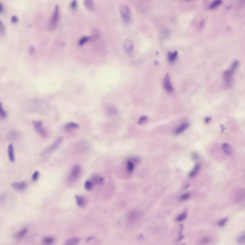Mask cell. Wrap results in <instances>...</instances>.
I'll return each instance as SVG.
<instances>
[{"instance_id":"obj_10","label":"cell","mask_w":245,"mask_h":245,"mask_svg":"<svg viewBox=\"0 0 245 245\" xmlns=\"http://www.w3.org/2000/svg\"><path fill=\"white\" fill-rule=\"evenodd\" d=\"M189 126V124L188 123L185 122L178 127L175 130V133L176 135L180 134L187 129Z\"/></svg>"},{"instance_id":"obj_12","label":"cell","mask_w":245,"mask_h":245,"mask_svg":"<svg viewBox=\"0 0 245 245\" xmlns=\"http://www.w3.org/2000/svg\"><path fill=\"white\" fill-rule=\"evenodd\" d=\"M221 147L224 152L226 154L230 155L231 154V152L230 147L227 143H225L223 144Z\"/></svg>"},{"instance_id":"obj_32","label":"cell","mask_w":245,"mask_h":245,"mask_svg":"<svg viewBox=\"0 0 245 245\" xmlns=\"http://www.w3.org/2000/svg\"><path fill=\"white\" fill-rule=\"evenodd\" d=\"M77 3L76 1H72L70 4V7L72 10H75L77 8Z\"/></svg>"},{"instance_id":"obj_37","label":"cell","mask_w":245,"mask_h":245,"mask_svg":"<svg viewBox=\"0 0 245 245\" xmlns=\"http://www.w3.org/2000/svg\"><path fill=\"white\" fill-rule=\"evenodd\" d=\"M18 18L16 15H14L11 17V21L12 23H16L18 22Z\"/></svg>"},{"instance_id":"obj_28","label":"cell","mask_w":245,"mask_h":245,"mask_svg":"<svg viewBox=\"0 0 245 245\" xmlns=\"http://www.w3.org/2000/svg\"><path fill=\"white\" fill-rule=\"evenodd\" d=\"M0 32L2 35H5V29L3 23L1 21H0Z\"/></svg>"},{"instance_id":"obj_11","label":"cell","mask_w":245,"mask_h":245,"mask_svg":"<svg viewBox=\"0 0 245 245\" xmlns=\"http://www.w3.org/2000/svg\"><path fill=\"white\" fill-rule=\"evenodd\" d=\"M8 152L9 158L10 161L12 162H14L15 160V157L13 146L12 144H10L8 146Z\"/></svg>"},{"instance_id":"obj_27","label":"cell","mask_w":245,"mask_h":245,"mask_svg":"<svg viewBox=\"0 0 245 245\" xmlns=\"http://www.w3.org/2000/svg\"><path fill=\"white\" fill-rule=\"evenodd\" d=\"M239 65V62L237 60H235L233 63L230 67V70L234 72L237 68Z\"/></svg>"},{"instance_id":"obj_17","label":"cell","mask_w":245,"mask_h":245,"mask_svg":"<svg viewBox=\"0 0 245 245\" xmlns=\"http://www.w3.org/2000/svg\"><path fill=\"white\" fill-rule=\"evenodd\" d=\"M54 239L51 237H47L44 238L42 240L43 243L45 244H50L54 242Z\"/></svg>"},{"instance_id":"obj_9","label":"cell","mask_w":245,"mask_h":245,"mask_svg":"<svg viewBox=\"0 0 245 245\" xmlns=\"http://www.w3.org/2000/svg\"><path fill=\"white\" fill-rule=\"evenodd\" d=\"M12 187L18 191L23 190L26 186V184L24 181L15 182L12 184Z\"/></svg>"},{"instance_id":"obj_3","label":"cell","mask_w":245,"mask_h":245,"mask_svg":"<svg viewBox=\"0 0 245 245\" xmlns=\"http://www.w3.org/2000/svg\"><path fill=\"white\" fill-rule=\"evenodd\" d=\"M32 122L35 130L39 134L44 137L47 136V133L42 121L34 120Z\"/></svg>"},{"instance_id":"obj_42","label":"cell","mask_w":245,"mask_h":245,"mask_svg":"<svg viewBox=\"0 0 245 245\" xmlns=\"http://www.w3.org/2000/svg\"><path fill=\"white\" fill-rule=\"evenodd\" d=\"M4 10V8L3 5L2 3H0V12L2 13Z\"/></svg>"},{"instance_id":"obj_34","label":"cell","mask_w":245,"mask_h":245,"mask_svg":"<svg viewBox=\"0 0 245 245\" xmlns=\"http://www.w3.org/2000/svg\"><path fill=\"white\" fill-rule=\"evenodd\" d=\"M147 117L146 116H142L138 122V124H141L143 123V122L147 120Z\"/></svg>"},{"instance_id":"obj_31","label":"cell","mask_w":245,"mask_h":245,"mask_svg":"<svg viewBox=\"0 0 245 245\" xmlns=\"http://www.w3.org/2000/svg\"><path fill=\"white\" fill-rule=\"evenodd\" d=\"M39 173L38 171L35 172L33 174L32 177V179L33 181H35L37 180L38 178Z\"/></svg>"},{"instance_id":"obj_36","label":"cell","mask_w":245,"mask_h":245,"mask_svg":"<svg viewBox=\"0 0 245 245\" xmlns=\"http://www.w3.org/2000/svg\"><path fill=\"white\" fill-rule=\"evenodd\" d=\"M210 241V238L208 237H205L203 238L201 240V242L202 243H208Z\"/></svg>"},{"instance_id":"obj_21","label":"cell","mask_w":245,"mask_h":245,"mask_svg":"<svg viewBox=\"0 0 245 245\" xmlns=\"http://www.w3.org/2000/svg\"><path fill=\"white\" fill-rule=\"evenodd\" d=\"M187 214L186 211L180 215L177 218L176 221L177 222H180L185 220L187 217Z\"/></svg>"},{"instance_id":"obj_24","label":"cell","mask_w":245,"mask_h":245,"mask_svg":"<svg viewBox=\"0 0 245 245\" xmlns=\"http://www.w3.org/2000/svg\"><path fill=\"white\" fill-rule=\"evenodd\" d=\"M0 115L1 117L3 119L6 118L7 116V113L3 108L1 103L0 104Z\"/></svg>"},{"instance_id":"obj_29","label":"cell","mask_w":245,"mask_h":245,"mask_svg":"<svg viewBox=\"0 0 245 245\" xmlns=\"http://www.w3.org/2000/svg\"><path fill=\"white\" fill-rule=\"evenodd\" d=\"M228 218L226 217L221 220L219 222V225L220 226L222 227L224 226L228 220Z\"/></svg>"},{"instance_id":"obj_2","label":"cell","mask_w":245,"mask_h":245,"mask_svg":"<svg viewBox=\"0 0 245 245\" xmlns=\"http://www.w3.org/2000/svg\"><path fill=\"white\" fill-rule=\"evenodd\" d=\"M59 17V8L58 5H57L55 7L49 21V27L50 29L53 30L56 28L58 23Z\"/></svg>"},{"instance_id":"obj_8","label":"cell","mask_w":245,"mask_h":245,"mask_svg":"<svg viewBox=\"0 0 245 245\" xmlns=\"http://www.w3.org/2000/svg\"><path fill=\"white\" fill-rule=\"evenodd\" d=\"M163 86L164 88L169 92H172L173 90L172 85L170 76L167 74L166 75L163 82Z\"/></svg>"},{"instance_id":"obj_7","label":"cell","mask_w":245,"mask_h":245,"mask_svg":"<svg viewBox=\"0 0 245 245\" xmlns=\"http://www.w3.org/2000/svg\"><path fill=\"white\" fill-rule=\"evenodd\" d=\"M233 72L230 70L225 71L223 74V78L226 86H229L231 85Z\"/></svg>"},{"instance_id":"obj_19","label":"cell","mask_w":245,"mask_h":245,"mask_svg":"<svg viewBox=\"0 0 245 245\" xmlns=\"http://www.w3.org/2000/svg\"><path fill=\"white\" fill-rule=\"evenodd\" d=\"M90 39V37L88 36H85L82 38L78 42L79 45L80 46L84 45L88 42Z\"/></svg>"},{"instance_id":"obj_18","label":"cell","mask_w":245,"mask_h":245,"mask_svg":"<svg viewBox=\"0 0 245 245\" xmlns=\"http://www.w3.org/2000/svg\"><path fill=\"white\" fill-rule=\"evenodd\" d=\"M199 168L200 166L199 164H197L196 165L193 170L190 173V176L192 177L196 176L198 172Z\"/></svg>"},{"instance_id":"obj_35","label":"cell","mask_w":245,"mask_h":245,"mask_svg":"<svg viewBox=\"0 0 245 245\" xmlns=\"http://www.w3.org/2000/svg\"><path fill=\"white\" fill-rule=\"evenodd\" d=\"M245 240L244 235H242L239 237L237 239V241L239 243H241L244 242Z\"/></svg>"},{"instance_id":"obj_6","label":"cell","mask_w":245,"mask_h":245,"mask_svg":"<svg viewBox=\"0 0 245 245\" xmlns=\"http://www.w3.org/2000/svg\"><path fill=\"white\" fill-rule=\"evenodd\" d=\"M123 46L126 52L129 54H131L134 48V44L132 41L130 39H126L124 42Z\"/></svg>"},{"instance_id":"obj_15","label":"cell","mask_w":245,"mask_h":245,"mask_svg":"<svg viewBox=\"0 0 245 245\" xmlns=\"http://www.w3.org/2000/svg\"><path fill=\"white\" fill-rule=\"evenodd\" d=\"M80 239L78 238L74 237L68 239L67 240L65 244L66 245H73L78 243L80 241Z\"/></svg>"},{"instance_id":"obj_30","label":"cell","mask_w":245,"mask_h":245,"mask_svg":"<svg viewBox=\"0 0 245 245\" xmlns=\"http://www.w3.org/2000/svg\"><path fill=\"white\" fill-rule=\"evenodd\" d=\"M180 226V230L179 232V237L178 240V241H181L184 238V236L182 234V231L183 228V225L182 224H181Z\"/></svg>"},{"instance_id":"obj_40","label":"cell","mask_w":245,"mask_h":245,"mask_svg":"<svg viewBox=\"0 0 245 245\" xmlns=\"http://www.w3.org/2000/svg\"><path fill=\"white\" fill-rule=\"evenodd\" d=\"M29 50L30 54H33L34 51V48L33 46H31L29 48Z\"/></svg>"},{"instance_id":"obj_22","label":"cell","mask_w":245,"mask_h":245,"mask_svg":"<svg viewBox=\"0 0 245 245\" xmlns=\"http://www.w3.org/2000/svg\"><path fill=\"white\" fill-rule=\"evenodd\" d=\"M84 5L89 10H92L94 7V3L93 1H85Z\"/></svg>"},{"instance_id":"obj_25","label":"cell","mask_w":245,"mask_h":245,"mask_svg":"<svg viewBox=\"0 0 245 245\" xmlns=\"http://www.w3.org/2000/svg\"><path fill=\"white\" fill-rule=\"evenodd\" d=\"M84 186L85 188L88 191L91 190L93 187L92 182L90 180H87L85 183Z\"/></svg>"},{"instance_id":"obj_41","label":"cell","mask_w":245,"mask_h":245,"mask_svg":"<svg viewBox=\"0 0 245 245\" xmlns=\"http://www.w3.org/2000/svg\"><path fill=\"white\" fill-rule=\"evenodd\" d=\"M220 126L221 129V132L222 133L225 130L226 128L225 127V126L222 124H221L220 125Z\"/></svg>"},{"instance_id":"obj_13","label":"cell","mask_w":245,"mask_h":245,"mask_svg":"<svg viewBox=\"0 0 245 245\" xmlns=\"http://www.w3.org/2000/svg\"><path fill=\"white\" fill-rule=\"evenodd\" d=\"M177 54L178 52L177 51H175L173 53L169 52L168 55V60L171 62H173L176 59Z\"/></svg>"},{"instance_id":"obj_16","label":"cell","mask_w":245,"mask_h":245,"mask_svg":"<svg viewBox=\"0 0 245 245\" xmlns=\"http://www.w3.org/2000/svg\"><path fill=\"white\" fill-rule=\"evenodd\" d=\"M78 205L79 206H83L84 205V201L83 198L81 196L76 195L75 196Z\"/></svg>"},{"instance_id":"obj_38","label":"cell","mask_w":245,"mask_h":245,"mask_svg":"<svg viewBox=\"0 0 245 245\" xmlns=\"http://www.w3.org/2000/svg\"><path fill=\"white\" fill-rule=\"evenodd\" d=\"M211 119L212 118L211 117H206L205 120V123L206 124L208 123L211 121Z\"/></svg>"},{"instance_id":"obj_4","label":"cell","mask_w":245,"mask_h":245,"mask_svg":"<svg viewBox=\"0 0 245 245\" xmlns=\"http://www.w3.org/2000/svg\"><path fill=\"white\" fill-rule=\"evenodd\" d=\"M63 139L62 137H59L53 143L44 151L43 152V154L52 152L61 143Z\"/></svg>"},{"instance_id":"obj_39","label":"cell","mask_w":245,"mask_h":245,"mask_svg":"<svg viewBox=\"0 0 245 245\" xmlns=\"http://www.w3.org/2000/svg\"><path fill=\"white\" fill-rule=\"evenodd\" d=\"M192 158L194 160H196L199 158V156L196 153H193L192 154Z\"/></svg>"},{"instance_id":"obj_1","label":"cell","mask_w":245,"mask_h":245,"mask_svg":"<svg viewBox=\"0 0 245 245\" xmlns=\"http://www.w3.org/2000/svg\"><path fill=\"white\" fill-rule=\"evenodd\" d=\"M119 9L124 21L126 23H129L130 20V12L129 6L126 4H122L120 5Z\"/></svg>"},{"instance_id":"obj_43","label":"cell","mask_w":245,"mask_h":245,"mask_svg":"<svg viewBox=\"0 0 245 245\" xmlns=\"http://www.w3.org/2000/svg\"><path fill=\"white\" fill-rule=\"evenodd\" d=\"M93 237H90V238H89L87 240H87V241H89V240H91V239H93Z\"/></svg>"},{"instance_id":"obj_20","label":"cell","mask_w":245,"mask_h":245,"mask_svg":"<svg viewBox=\"0 0 245 245\" xmlns=\"http://www.w3.org/2000/svg\"><path fill=\"white\" fill-rule=\"evenodd\" d=\"M222 3V1L221 0H216L210 4V8L211 9L215 8L220 5Z\"/></svg>"},{"instance_id":"obj_14","label":"cell","mask_w":245,"mask_h":245,"mask_svg":"<svg viewBox=\"0 0 245 245\" xmlns=\"http://www.w3.org/2000/svg\"><path fill=\"white\" fill-rule=\"evenodd\" d=\"M79 126L77 123L73 122H71L66 124L64 126L65 129H76L78 128Z\"/></svg>"},{"instance_id":"obj_23","label":"cell","mask_w":245,"mask_h":245,"mask_svg":"<svg viewBox=\"0 0 245 245\" xmlns=\"http://www.w3.org/2000/svg\"><path fill=\"white\" fill-rule=\"evenodd\" d=\"M27 231V229L26 228L23 229L16 235V238L18 239L21 238L24 236Z\"/></svg>"},{"instance_id":"obj_26","label":"cell","mask_w":245,"mask_h":245,"mask_svg":"<svg viewBox=\"0 0 245 245\" xmlns=\"http://www.w3.org/2000/svg\"><path fill=\"white\" fill-rule=\"evenodd\" d=\"M92 180L93 182L95 184L100 183L103 181V180L102 178L100 177L99 176L96 175L94 176L93 177Z\"/></svg>"},{"instance_id":"obj_5","label":"cell","mask_w":245,"mask_h":245,"mask_svg":"<svg viewBox=\"0 0 245 245\" xmlns=\"http://www.w3.org/2000/svg\"><path fill=\"white\" fill-rule=\"evenodd\" d=\"M80 171V167L78 165L74 166L73 168L69 177L70 181H75L78 177Z\"/></svg>"},{"instance_id":"obj_33","label":"cell","mask_w":245,"mask_h":245,"mask_svg":"<svg viewBox=\"0 0 245 245\" xmlns=\"http://www.w3.org/2000/svg\"><path fill=\"white\" fill-rule=\"evenodd\" d=\"M190 194L189 193H186L181 196L180 199L182 200H184L188 199L190 197Z\"/></svg>"}]
</instances>
